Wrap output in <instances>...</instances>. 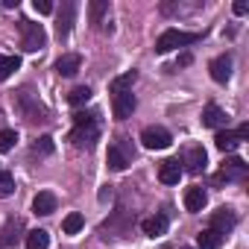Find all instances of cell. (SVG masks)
Returning <instances> with one entry per match:
<instances>
[{
  "label": "cell",
  "instance_id": "cell-16",
  "mask_svg": "<svg viewBox=\"0 0 249 249\" xmlns=\"http://www.w3.org/2000/svg\"><path fill=\"white\" fill-rule=\"evenodd\" d=\"M56 205H59V202H56V194H50V191H41V194H36V199H33V211L41 214V217L53 214Z\"/></svg>",
  "mask_w": 249,
  "mask_h": 249
},
{
  "label": "cell",
  "instance_id": "cell-9",
  "mask_svg": "<svg viewBox=\"0 0 249 249\" xmlns=\"http://www.w3.org/2000/svg\"><path fill=\"white\" fill-rule=\"evenodd\" d=\"M226 123H229V117H226V111H223L217 103H208V106L202 108V126L220 129V126H226Z\"/></svg>",
  "mask_w": 249,
  "mask_h": 249
},
{
  "label": "cell",
  "instance_id": "cell-27",
  "mask_svg": "<svg viewBox=\"0 0 249 249\" xmlns=\"http://www.w3.org/2000/svg\"><path fill=\"white\" fill-rule=\"evenodd\" d=\"M15 194V176L6 173V170H0V199H6Z\"/></svg>",
  "mask_w": 249,
  "mask_h": 249
},
{
  "label": "cell",
  "instance_id": "cell-29",
  "mask_svg": "<svg viewBox=\"0 0 249 249\" xmlns=\"http://www.w3.org/2000/svg\"><path fill=\"white\" fill-rule=\"evenodd\" d=\"M18 141V132L15 129H0V153H9Z\"/></svg>",
  "mask_w": 249,
  "mask_h": 249
},
{
  "label": "cell",
  "instance_id": "cell-22",
  "mask_svg": "<svg viewBox=\"0 0 249 249\" xmlns=\"http://www.w3.org/2000/svg\"><path fill=\"white\" fill-rule=\"evenodd\" d=\"M53 150H56V144H53V138H50V135H41V138L30 147V153H33V156H38V159L53 156Z\"/></svg>",
  "mask_w": 249,
  "mask_h": 249
},
{
  "label": "cell",
  "instance_id": "cell-3",
  "mask_svg": "<svg viewBox=\"0 0 249 249\" xmlns=\"http://www.w3.org/2000/svg\"><path fill=\"white\" fill-rule=\"evenodd\" d=\"M21 44L27 53H38L44 44H47V36H44V27L41 24H33V21H21Z\"/></svg>",
  "mask_w": 249,
  "mask_h": 249
},
{
  "label": "cell",
  "instance_id": "cell-6",
  "mask_svg": "<svg viewBox=\"0 0 249 249\" xmlns=\"http://www.w3.org/2000/svg\"><path fill=\"white\" fill-rule=\"evenodd\" d=\"M135 106H138V100H135V94H132V91H120V94H114L111 111H114V117H117V120H126V117H132Z\"/></svg>",
  "mask_w": 249,
  "mask_h": 249
},
{
  "label": "cell",
  "instance_id": "cell-8",
  "mask_svg": "<svg viewBox=\"0 0 249 249\" xmlns=\"http://www.w3.org/2000/svg\"><path fill=\"white\" fill-rule=\"evenodd\" d=\"M234 226H237V214H234L231 208H220V211H214V214H211V226H208V229H214V231L226 234V231H231Z\"/></svg>",
  "mask_w": 249,
  "mask_h": 249
},
{
  "label": "cell",
  "instance_id": "cell-5",
  "mask_svg": "<svg viewBox=\"0 0 249 249\" xmlns=\"http://www.w3.org/2000/svg\"><path fill=\"white\" fill-rule=\"evenodd\" d=\"M141 144H144L147 150H167V147L173 144V135H170L164 126H147V129L141 132Z\"/></svg>",
  "mask_w": 249,
  "mask_h": 249
},
{
  "label": "cell",
  "instance_id": "cell-30",
  "mask_svg": "<svg viewBox=\"0 0 249 249\" xmlns=\"http://www.w3.org/2000/svg\"><path fill=\"white\" fill-rule=\"evenodd\" d=\"M33 9L38 15H50L53 12V3H50V0H33Z\"/></svg>",
  "mask_w": 249,
  "mask_h": 249
},
{
  "label": "cell",
  "instance_id": "cell-14",
  "mask_svg": "<svg viewBox=\"0 0 249 249\" xmlns=\"http://www.w3.org/2000/svg\"><path fill=\"white\" fill-rule=\"evenodd\" d=\"M246 161H240V159H226V164L220 167V179H226V182H234V179H243L246 176Z\"/></svg>",
  "mask_w": 249,
  "mask_h": 249
},
{
  "label": "cell",
  "instance_id": "cell-19",
  "mask_svg": "<svg viewBox=\"0 0 249 249\" xmlns=\"http://www.w3.org/2000/svg\"><path fill=\"white\" fill-rule=\"evenodd\" d=\"M223 237H226V234H220V231H214V229H202V231L196 234V246H199V249H217V246L223 243Z\"/></svg>",
  "mask_w": 249,
  "mask_h": 249
},
{
  "label": "cell",
  "instance_id": "cell-31",
  "mask_svg": "<svg viewBox=\"0 0 249 249\" xmlns=\"http://www.w3.org/2000/svg\"><path fill=\"white\" fill-rule=\"evenodd\" d=\"M231 9H234V15H246V12H249V6L243 3V0H237V3H234Z\"/></svg>",
  "mask_w": 249,
  "mask_h": 249
},
{
  "label": "cell",
  "instance_id": "cell-1",
  "mask_svg": "<svg viewBox=\"0 0 249 249\" xmlns=\"http://www.w3.org/2000/svg\"><path fill=\"white\" fill-rule=\"evenodd\" d=\"M73 132H71V141L76 147H94V141L100 138V123H97V111H76L73 114Z\"/></svg>",
  "mask_w": 249,
  "mask_h": 249
},
{
  "label": "cell",
  "instance_id": "cell-32",
  "mask_svg": "<svg viewBox=\"0 0 249 249\" xmlns=\"http://www.w3.org/2000/svg\"><path fill=\"white\" fill-rule=\"evenodd\" d=\"M234 135H237L240 141H246V138H249V123H243V126H237V132H234Z\"/></svg>",
  "mask_w": 249,
  "mask_h": 249
},
{
  "label": "cell",
  "instance_id": "cell-15",
  "mask_svg": "<svg viewBox=\"0 0 249 249\" xmlns=\"http://www.w3.org/2000/svg\"><path fill=\"white\" fill-rule=\"evenodd\" d=\"M79 68H82V56H79V53H65V56L56 62V73H59V76H73Z\"/></svg>",
  "mask_w": 249,
  "mask_h": 249
},
{
  "label": "cell",
  "instance_id": "cell-24",
  "mask_svg": "<svg viewBox=\"0 0 249 249\" xmlns=\"http://www.w3.org/2000/svg\"><path fill=\"white\" fill-rule=\"evenodd\" d=\"M18 68H21V59L18 56H3V53H0V82L9 79Z\"/></svg>",
  "mask_w": 249,
  "mask_h": 249
},
{
  "label": "cell",
  "instance_id": "cell-25",
  "mask_svg": "<svg viewBox=\"0 0 249 249\" xmlns=\"http://www.w3.org/2000/svg\"><path fill=\"white\" fill-rule=\"evenodd\" d=\"M82 226H85V217H82V214H76V211H73V214H68V217L62 220V231H65V234H76Z\"/></svg>",
  "mask_w": 249,
  "mask_h": 249
},
{
  "label": "cell",
  "instance_id": "cell-2",
  "mask_svg": "<svg viewBox=\"0 0 249 249\" xmlns=\"http://www.w3.org/2000/svg\"><path fill=\"white\" fill-rule=\"evenodd\" d=\"M202 36L199 33H182V30H164L159 38H156V53H170L176 47H188V44H196Z\"/></svg>",
  "mask_w": 249,
  "mask_h": 249
},
{
  "label": "cell",
  "instance_id": "cell-10",
  "mask_svg": "<svg viewBox=\"0 0 249 249\" xmlns=\"http://www.w3.org/2000/svg\"><path fill=\"white\" fill-rule=\"evenodd\" d=\"M229 76H231V56L223 53V56H217V59L211 62V79L220 82V85H226Z\"/></svg>",
  "mask_w": 249,
  "mask_h": 249
},
{
  "label": "cell",
  "instance_id": "cell-13",
  "mask_svg": "<svg viewBox=\"0 0 249 249\" xmlns=\"http://www.w3.org/2000/svg\"><path fill=\"white\" fill-rule=\"evenodd\" d=\"M159 179H161L164 185H179V179H182V164H179V159H167V161H161V167H159Z\"/></svg>",
  "mask_w": 249,
  "mask_h": 249
},
{
  "label": "cell",
  "instance_id": "cell-12",
  "mask_svg": "<svg viewBox=\"0 0 249 249\" xmlns=\"http://www.w3.org/2000/svg\"><path fill=\"white\" fill-rule=\"evenodd\" d=\"M185 170L188 173H194V176H199L205 167H208V156H205V150L202 147H194V150H188V156H185Z\"/></svg>",
  "mask_w": 249,
  "mask_h": 249
},
{
  "label": "cell",
  "instance_id": "cell-28",
  "mask_svg": "<svg viewBox=\"0 0 249 249\" xmlns=\"http://www.w3.org/2000/svg\"><path fill=\"white\" fill-rule=\"evenodd\" d=\"M106 12H108V0H94V3L88 6V15H91V24H100Z\"/></svg>",
  "mask_w": 249,
  "mask_h": 249
},
{
  "label": "cell",
  "instance_id": "cell-18",
  "mask_svg": "<svg viewBox=\"0 0 249 249\" xmlns=\"http://www.w3.org/2000/svg\"><path fill=\"white\" fill-rule=\"evenodd\" d=\"M126 164H129V156L123 150V144H111L108 147V167L111 170H126Z\"/></svg>",
  "mask_w": 249,
  "mask_h": 249
},
{
  "label": "cell",
  "instance_id": "cell-23",
  "mask_svg": "<svg viewBox=\"0 0 249 249\" xmlns=\"http://www.w3.org/2000/svg\"><path fill=\"white\" fill-rule=\"evenodd\" d=\"M50 246V234L44 229H33L27 234V249H47Z\"/></svg>",
  "mask_w": 249,
  "mask_h": 249
},
{
  "label": "cell",
  "instance_id": "cell-17",
  "mask_svg": "<svg viewBox=\"0 0 249 249\" xmlns=\"http://www.w3.org/2000/svg\"><path fill=\"white\" fill-rule=\"evenodd\" d=\"M141 229H144V234H150V237H161V234L167 231V217H164V214L147 217V220L141 223Z\"/></svg>",
  "mask_w": 249,
  "mask_h": 249
},
{
  "label": "cell",
  "instance_id": "cell-20",
  "mask_svg": "<svg viewBox=\"0 0 249 249\" xmlns=\"http://www.w3.org/2000/svg\"><path fill=\"white\" fill-rule=\"evenodd\" d=\"M135 79H138V71H126L123 76H114L108 88H111V94H120V91H132Z\"/></svg>",
  "mask_w": 249,
  "mask_h": 249
},
{
  "label": "cell",
  "instance_id": "cell-26",
  "mask_svg": "<svg viewBox=\"0 0 249 249\" xmlns=\"http://www.w3.org/2000/svg\"><path fill=\"white\" fill-rule=\"evenodd\" d=\"M88 100H91V88H88V85H79V88H73V91L68 94V103H71V106H85Z\"/></svg>",
  "mask_w": 249,
  "mask_h": 249
},
{
  "label": "cell",
  "instance_id": "cell-21",
  "mask_svg": "<svg viewBox=\"0 0 249 249\" xmlns=\"http://www.w3.org/2000/svg\"><path fill=\"white\" fill-rule=\"evenodd\" d=\"M214 141H217V150H223V153H234L240 147V138L234 132H229V129H220Z\"/></svg>",
  "mask_w": 249,
  "mask_h": 249
},
{
  "label": "cell",
  "instance_id": "cell-11",
  "mask_svg": "<svg viewBox=\"0 0 249 249\" xmlns=\"http://www.w3.org/2000/svg\"><path fill=\"white\" fill-rule=\"evenodd\" d=\"M205 202H208V194H205V188L194 185V188H188V191H185V208H188L191 214H199V211L205 208Z\"/></svg>",
  "mask_w": 249,
  "mask_h": 249
},
{
  "label": "cell",
  "instance_id": "cell-4",
  "mask_svg": "<svg viewBox=\"0 0 249 249\" xmlns=\"http://www.w3.org/2000/svg\"><path fill=\"white\" fill-rule=\"evenodd\" d=\"M18 106H21V111H24V117H27L30 123H36V120H47V108H44L38 100H33L30 88H21V91H18Z\"/></svg>",
  "mask_w": 249,
  "mask_h": 249
},
{
  "label": "cell",
  "instance_id": "cell-7",
  "mask_svg": "<svg viewBox=\"0 0 249 249\" xmlns=\"http://www.w3.org/2000/svg\"><path fill=\"white\" fill-rule=\"evenodd\" d=\"M73 15H76V3H73V0L62 3V9H59V21H56V36H59V38H68V36H71Z\"/></svg>",
  "mask_w": 249,
  "mask_h": 249
}]
</instances>
